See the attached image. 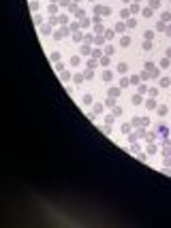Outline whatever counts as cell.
Returning <instances> with one entry per match:
<instances>
[{"instance_id":"ba28073f","label":"cell","mask_w":171,"mask_h":228,"mask_svg":"<svg viewBox=\"0 0 171 228\" xmlns=\"http://www.w3.org/2000/svg\"><path fill=\"white\" fill-rule=\"evenodd\" d=\"M84 79H86L84 75H75V77H73V81H75V83H81V81H84Z\"/></svg>"},{"instance_id":"5bb4252c","label":"cell","mask_w":171,"mask_h":228,"mask_svg":"<svg viewBox=\"0 0 171 228\" xmlns=\"http://www.w3.org/2000/svg\"><path fill=\"white\" fill-rule=\"evenodd\" d=\"M94 113H103V105H101V102L94 105Z\"/></svg>"},{"instance_id":"30bf717a","label":"cell","mask_w":171,"mask_h":228,"mask_svg":"<svg viewBox=\"0 0 171 228\" xmlns=\"http://www.w3.org/2000/svg\"><path fill=\"white\" fill-rule=\"evenodd\" d=\"M60 79H62V81H69V79H71V73H62Z\"/></svg>"},{"instance_id":"277c9868","label":"cell","mask_w":171,"mask_h":228,"mask_svg":"<svg viewBox=\"0 0 171 228\" xmlns=\"http://www.w3.org/2000/svg\"><path fill=\"white\" fill-rule=\"evenodd\" d=\"M169 85H171V79L169 77H163L160 79V88H169Z\"/></svg>"},{"instance_id":"4fadbf2b","label":"cell","mask_w":171,"mask_h":228,"mask_svg":"<svg viewBox=\"0 0 171 228\" xmlns=\"http://www.w3.org/2000/svg\"><path fill=\"white\" fill-rule=\"evenodd\" d=\"M131 126H133V124H124V126H122V132H131Z\"/></svg>"},{"instance_id":"5b68a950","label":"cell","mask_w":171,"mask_h":228,"mask_svg":"<svg viewBox=\"0 0 171 228\" xmlns=\"http://www.w3.org/2000/svg\"><path fill=\"white\" fill-rule=\"evenodd\" d=\"M146 107H148L150 111H152V109H158V107H156V100H148V102H146Z\"/></svg>"},{"instance_id":"8992f818","label":"cell","mask_w":171,"mask_h":228,"mask_svg":"<svg viewBox=\"0 0 171 228\" xmlns=\"http://www.w3.org/2000/svg\"><path fill=\"white\" fill-rule=\"evenodd\" d=\"M158 115H160V117L167 115V105H160V107H158Z\"/></svg>"},{"instance_id":"e0dca14e","label":"cell","mask_w":171,"mask_h":228,"mask_svg":"<svg viewBox=\"0 0 171 228\" xmlns=\"http://www.w3.org/2000/svg\"><path fill=\"white\" fill-rule=\"evenodd\" d=\"M137 139H139V137H137V132H135V134H131V137H128V141H131V143H135V141H137Z\"/></svg>"},{"instance_id":"6da1fadb","label":"cell","mask_w":171,"mask_h":228,"mask_svg":"<svg viewBox=\"0 0 171 228\" xmlns=\"http://www.w3.org/2000/svg\"><path fill=\"white\" fill-rule=\"evenodd\" d=\"M141 102H143V96L141 94H135L133 96V105H141Z\"/></svg>"},{"instance_id":"2e32d148","label":"cell","mask_w":171,"mask_h":228,"mask_svg":"<svg viewBox=\"0 0 171 228\" xmlns=\"http://www.w3.org/2000/svg\"><path fill=\"white\" fill-rule=\"evenodd\" d=\"M84 77H86V79H92L94 75H92V70H86V73H84Z\"/></svg>"},{"instance_id":"7c38bea8","label":"cell","mask_w":171,"mask_h":228,"mask_svg":"<svg viewBox=\"0 0 171 228\" xmlns=\"http://www.w3.org/2000/svg\"><path fill=\"white\" fill-rule=\"evenodd\" d=\"M118 73H126V64H118Z\"/></svg>"},{"instance_id":"9c48e42d","label":"cell","mask_w":171,"mask_h":228,"mask_svg":"<svg viewBox=\"0 0 171 228\" xmlns=\"http://www.w3.org/2000/svg\"><path fill=\"white\" fill-rule=\"evenodd\" d=\"M84 105H92V96H90V94L84 96Z\"/></svg>"},{"instance_id":"8fae6325","label":"cell","mask_w":171,"mask_h":228,"mask_svg":"<svg viewBox=\"0 0 171 228\" xmlns=\"http://www.w3.org/2000/svg\"><path fill=\"white\" fill-rule=\"evenodd\" d=\"M128 83H131V79H122V81H120V88H126Z\"/></svg>"},{"instance_id":"3957f363","label":"cell","mask_w":171,"mask_h":228,"mask_svg":"<svg viewBox=\"0 0 171 228\" xmlns=\"http://www.w3.org/2000/svg\"><path fill=\"white\" fill-rule=\"evenodd\" d=\"M111 79H113V75H111L109 70H105V73H103V81H105V83H109Z\"/></svg>"},{"instance_id":"52a82bcc","label":"cell","mask_w":171,"mask_h":228,"mask_svg":"<svg viewBox=\"0 0 171 228\" xmlns=\"http://www.w3.org/2000/svg\"><path fill=\"white\" fill-rule=\"evenodd\" d=\"M148 94H150V96H154V98H156V96H158V88H150V90H148Z\"/></svg>"},{"instance_id":"9a60e30c","label":"cell","mask_w":171,"mask_h":228,"mask_svg":"<svg viewBox=\"0 0 171 228\" xmlns=\"http://www.w3.org/2000/svg\"><path fill=\"white\" fill-rule=\"evenodd\" d=\"M107 107H116V98H113V96H111L109 100H107Z\"/></svg>"},{"instance_id":"7a4b0ae2","label":"cell","mask_w":171,"mask_h":228,"mask_svg":"<svg viewBox=\"0 0 171 228\" xmlns=\"http://www.w3.org/2000/svg\"><path fill=\"white\" fill-rule=\"evenodd\" d=\"M120 94H122V92H120V88H116V85H113V88H109V96H113V98H116V96H120Z\"/></svg>"}]
</instances>
